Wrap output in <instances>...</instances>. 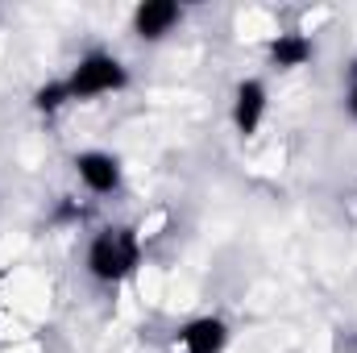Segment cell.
Here are the masks:
<instances>
[{"label":"cell","instance_id":"4","mask_svg":"<svg viewBox=\"0 0 357 353\" xmlns=\"http://www.w3.org/2000/svg\"><path fill=\"white\" fill-rule=\"evenodd\" d=\"M270 112V84L262 75H245L233 84V100H229V121H233V133L237 137H258V129L266 125Z\"/></svg>","mask_w":357,"mask_h":353},{"label":"cell","instance_id":"1","mask_svg":"<svg viewBox=\"0 0 357 353\" xmlns=\"http://www.w3.org/2000/svg\"><path fill=\"white\" fill-rule=\"evenodd\" d=\"M142 266V233L133 225H100L88 237V250H84V270H88L91 283L100 287H121L137 274Z\"/></svg>","mask_w":357,"mask_h":353},{"label":"cell","instance_id":"3","mask_svg":"<svg viewBox=\"0 0 357 353\" xmlns=\"http://www.w3.org/2000/svg\"><path fill=\"white\" fill-rule=\"evenodd\" d=\"M71 175L75 183L96 195V200H112L121 187H125V167H121V158L112 154V150H75L71 154Z\"/></svg>","mask_w":357,"mask_h":353},{"label":"cell","instance_id":"8","mask_svg":"<svg viewBox=\"0 0 357 353\" xmlns=\"http://www.w3.org/2000/svg\"><path fill=\"white\" fill-rule=\"evenodd\" d=\"M29 104H33V112H42V117H59L63 108H71L67 88H63V75H59V80L38 84V88H33V96H29Z\"/></svg>","mask_w":357,"mask_h":353},{"label":"cell","instance_id":"6","mask_svg":"<svg viewBox=\"0 0 357 353\" xmlns=\"http://www.w3.org/2000/svg\"><path fill=\"white\" fill-rule=\"evenodd\" d=\"M229 337H233L229 320L216 316V312H204V316H191V320L178 324L175 345L183 353H225L229 350Z\"/></svg>","mask_w":357,"mask_h":353},{"label":"cell","instance_id":"2","mask_svg":"<svg viewBox=\"0 0 357 353\" xmlns=\"http://www.w3.org/2000/svg\"><path fill=\"white\" fill-rule=\"evenodd\" d=\"M133 84L129 67L121 54L112 50H88L71 63V71L63 75V88L71 104H91V100H104V96H116Z\"/></svg>","mask_w":357,"mask_h":353},{"label":"cell","instance_id":"7","mask_svg":"<svg viewBox=\"0 0 357 353\" xmlns=\"http://www.w3.org/2000/svg\"><path fill=\"white\" fill-rule=\"evenodd\" d=\"M316 59V42L303 29H282L266 42V63L274 71H299Z\"/></svg>","mask_w":357,"mask_h":353},{"label":"cell","instance_id":"5","mask_svg":"<svg viewBox=\"0 0 357 353\" xmlns=\"http://www.w3.org/2000/svg\"><path fill=\"white\" fill-rule=\"evenodd\" d=\"M183 21H187V8L178 0H142L129 13V33L146 46H158V42H167L171 33L183 29Z\"/></svg>","mask_w":357,"mask_h":353},{"label":"cell","instance_id":"9","mask_svg":"<svg viewBox=\"0 0 357 353\" xmlns=\"http://www.w3.org/2000/svg\"><path fill=\"white\" fill-rule=\"evenodd\" d=\"M345 112H349V121H357V71L349 80V88H345Z\"/></svg>","mask_w":357,"mask_h":353}]
</instances>
